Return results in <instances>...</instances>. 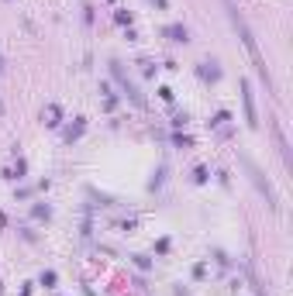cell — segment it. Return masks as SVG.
<instances>
[{"label": "cell", "mask_w": 293, "mask_h": 296, "mask_svg": "<svg viewBox=\"0 0 293 296\" xmlns=\"http://www.w3.org/2000/svg\"><path fill=\"white\" fill-rule=\"evenodd\" d=\"M224 7H228V17H231V24H234V31H238L242 45L249 48V56H252V62H255L259 76H262V79H265V86H269V76H265V62H262V56H259V45H255V38H252V28L245 24V17L238 14V7H234L231 0H224Z\"/></svg>", "instance_id": "obj_1"}, {"label": "cell", "mask_w": 293, "mask_h": 296, "mask_svg": "<svg viewBox=\"0 0 293 296\" xmlns=\"http://www.w3.org/2000/svg\"><path fill=\"white\" fill-rule=\"evenodd\" d=\"M242 162H245V169H249L252 183H255V186H259V190H262V193H265V203H269L273 210H279V197H276V193H273V186H269V179H265V176H262V169H259V166H255L252 158H242Z\"/></svg>", "instance_id": "obj_2"}, {"label": "cell", "mask_w": 293, "mask_h": 296, "mask_svg": "<svg viewBox=\"0 0 293 296\" xmlns=\"http://www.w3.org/2000/svg\"><path fill=\"white\" fill-rule=\"evenodd\" d=\"M114 76H117V83L124 86V93H128V97H131L135 103H138V107H142V103H145V97H142V93H138V86H135L131 79H128V76H124V69H121V66H117V62H114Z\"/></svg>", "instance_id": "obj_3"}, {"label": "cell", "mask_w": 293, "mask_h": 296, "mask_svg": "<svg viewBox=\"0 0 293 296\" xmlns=\"http://www.w3.org/2000/svg\"><path fill=\"white\" fill-rule=\"evenodd\" d=\"M242 90H245V97H242V100H245V117H249V124L255 127V124H259V117H255V100H252V86H249V83H242Z\"/></svg>", "instance_id": "obj_4"}, {"label": "cell", "mask_w": 293, "mask_h": 296, "mask_svg": "<svg viewBox=\"0 0 293 296\" xmlns=\"http://www.w3.org/2000/svg\"><path fill=\"white\" fill-rule=\"evenodd\" d=\"M166 38H169V42H187L190 35H187L183 24H169V28H166Z\"/></svg>", "instance_id": "obj_5"}]
</instances>
